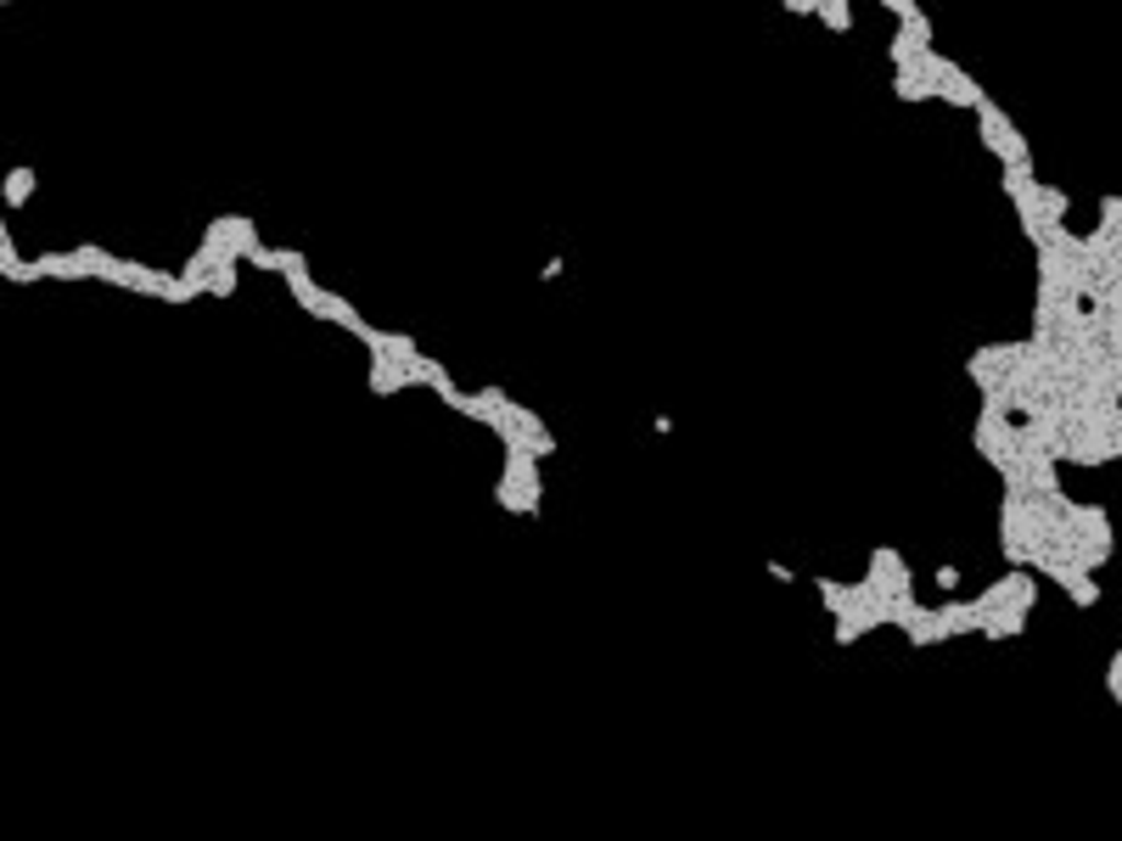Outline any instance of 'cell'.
Listing matches in <instances>:
<instances>
[{"mask_svg": "<svg viewBox=\"0 0 1122 841\" xmlns=\"http://www.w3.org/2000/svg\"><path fill=\"white\" fill-rule=\"evenodd\" d=\"M203 241H208V247H219V253H225V259H236V264H253V259L264 253L259 225H253L248 214H219V219H208V225H203Z\"/></svg>", "mask_w": 1122, "mask_h": 841, "instance_id": "3957f363", "label": "cell"}, {"mask_svg": "<svg viewBox=\"0 0 1122 841\" xmlns=\"http://www.w3.org/2000/svg\"><path fill=\"white\" fill-rule=\"evenodd\" d=\"M506 399H511L506 387H477V393H455V399H450V410L495 432V427H500V410H506Z\"/></svg>", "mask_w": 1122, "mask_h": 841, "instance_id": "5b68a950", "label": "cell"}, {"mask_svg": "<svg viewBox=\"0 0 1122 841\" xmlns=\"http://www.w3.org/2000/svg\"><path fill=\"white\" fill-rule=\"evenodd\" d=\"M1106 696L1122 702V651H1111V662H1106Z\"/></svg>", "mask_w": 1122, "mask_h": 841, "instance_id": "5bb4252c", "label": "cell"}, {"mask_svg": "<svg viewBox=\"0 0 1122 841\" xmlns=\"http://www.w3.org/2000/svg\"><path fill=\"white\" fill-rule=\"evenodd\" d=\"M938 102H949V107H977V102H983V84L971 79L960 62L943 57V68H938Z\"/></svg>", "mask_w": 1122, "mask_h": 841, "instance_id": "52a82bcc", "label": "cell"}, {"mask_svg": "<svg viewBox=\"0 0 1122 841\" xmlns=\"http://www.w3.org/2000/svg\"><path fill=\"white\" fill-rule=\"evenodd\" d=\"M34 270H39V281H84L73 247H68V253H34Z\"/></svg>", "mask_w": 1122, "mask_h": 841, "instance_id": "30bf717a", "label": "cell"}, {"mask_svg": "<svg viewBox=\"0 0 1122 841\" xmlns=\"http://www.w3.org/2000/svg\"><path fill=\"white\" fill-rule=\"evenodd\" d=\"M236 281H241V264H219V270H214V281H208V298H230Z\"/></svg>", "mask_w": 1122, "mask_h": 841, "instance_id": "4fadbf2b", "label": "cell"}, {"mask_svg": "<svg viewBox=\"0 0 1122 841\" xmlns=\"http://www.w3.org/2000/svg\"><path fill=\"white\" fill-rule=\"evenodd\" d=\"M304 315H315V320H331L337 331H349V337H360V331L371 326V320H365V315H360V309H354L349 298H337V292H326V286H320L315 298L304 304Z\"/></svg>", "mask_w": 1122, "mask_h": 841, "instance_id": "8992f818", "label": "cell"}, {"mask_svg": "<svg viewBox=\"0 0 1122 841\" xmlns=\"http://www.w3.org/2000/svg\"><path fill=\"white\" fill-rule=\"evenodd\" d=\"M938 68H943V52H920L915 62L893 68L898 102H938Z\"/></svg>", "mask_w": 1122, "mask_h": 841, "instance_id": "277c9868", "label": "cell"}, {"mask_svg": "<svg viewBox=\"0 0 1122 841\" xmlns=\"http://www.w3.org/2000/svg\"><path fill=\"white\" fill-rule=\"evenodd\" d=\"M0 196H7V208H23L29 196H34V169H12L7 185H0Z\"/></svg>", "mask_w": 1122, "mask_h": 841, "instance_id": "7c38bea8", "label": "cell"}, {"mask_svg": "<svg viewBox=\"0 0 1122 841\" xmlns=\"http://www.w3.org/2000/svg\"><path fill=\"white\" fill-rule=\"evenodd\" d=\"M1033 572H1039V578H1055V583H1061V589H1066V595L1078 601V606H1095V601H1100V578H1089V572H1078V567L1044 561V567H1033Z\"/></svg>", "mask_w": 1122, "mask_h": 841, "instance_id": "ba28073f", "label": "cell"}, {"mask_svg": "<svg viewBox=\"0 0 1122 841\" xmlns=\"http://www.w3.org/2000/svg\"><path fill=\"white\" fill-rule=\"evenodd\" d=\"M495 500H500V511H511V516H540L545 482H540V461H533L528 450H506V466H500V482H495Z\"/></svg>", "mask_w": 1122, "mask_h": 841, "instance_id": "6da1fadb", "label": "cell"}, {"mask_svg": "<svg viewBox=\"0 0 1122 841\" xmlns=\"http://www.w3.org/2000/svg\"><path fill=\"white\" fill-rule=\"evenodd\" d=\"M977 135H983V146L999 158V169H1021V163H1033V152H1028V140H1021V129L1005 118V107L994 102V95H983L977 107Z\"/></svg>", "mask_w": 1122, "mask_h": 841, "instance_id": "7a4b0ae2", "label": "cell"}, {"mask_svg": "<svg viewBox=\"0 0 1122 841\" xmlns=\"http://www.w3.org/2000/svg\"><path fill=\"white\" fill-rule=\"evenodd\" d=\"M814 18L831 29V34H848V29H853V7H848V0H814Z\"/></svg>", "mask_w": 1122, "mask_h": 841, "instance_id": "8fae6325", "label": "cell"}, {"mask_svg": "<svg viewBox=\"0 0 1122 841\" xmlns=\"http://www.w3.org/2000/svg\"><path fill=\"white\" fill-rule=\"evenodd\" d=\"M405 387H410V376H405L399 360L371 354V393H376V399H387V393H405Z\"/></svg>", "mask_w": 1122, "mask_h": 841, "instance_id": "9c48e42d", "label": "cell"}]
</instances>
